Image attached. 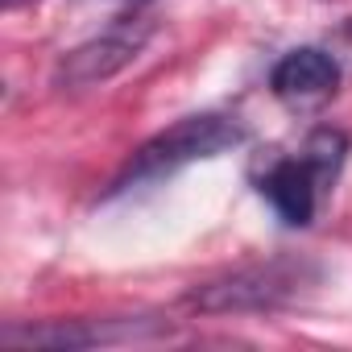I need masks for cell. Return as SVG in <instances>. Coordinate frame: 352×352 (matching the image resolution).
Segmentation results:
<instances>
[{
    "mask_svg": "<svg viewBox=\"0 0 352 352\" xmlns=\"http://www.w3.org/2000/svg\"><path fill=\"white\" fill-rule=\"evenodd\" d=\"M145 38H149L145 25H116V30L67 50L58 58V67H54V83L58 87H75V91L79 87H96V83L120 75L145 50Z\"/></svg>",
    "mask_w": 352,
    "mask_h": 352,
    "instance_id": "obj_4",
    "label": "cell"
},
{
    "mask_svg": "<svg viewBox=\"0 0 352 352\" xmlns=\"http://www.w3.org/2000/svg\"><path fill=\"white\" fill-rule=\"evenodd\" d=\"M344 153H348V137L340 129H315L302 145V157L311 162V170L319 174V183L331 187L336 183V174L344 166Z\"/></svg>",
    "mask_w": 352,
    "mask_h": 352,
    "instance_id": "obj_7",
    "label": "cell"
},
{
    "mask_svg": "<svg viewBox=\"0 0 352 352\" xmlns=\"http://www.w3.org/2000/svg\"><path fill=\"white\" fill-rule=\"evenodd\" d=\"M319 282V270L302 257H270L257 265H241L212 282H199L183 294L187 311L199 315H241V311H278L307 294Z\"/></svg>",
    "mask_w": 352,
    "mask_h": 352,
    "instance_id": "obj_1",
    "label": "cell"
},
{
    "mask_svg": "<svg viewBox=\"0 0 352 352\" xmlns=\"http://www.w3.org/2000/svg\"><path fill=\"white\" fill-rule=\"evenodd\" d=\"M162 331H166L162 319H50V323H30V327L9 323L5 331H0V344H5V348L75 352V348H96V344L153 340Z\"/></svg>",
    "mask_w": 352,
    "mask_h": 352,
    "instance_id": "obj_3",
    "label": "cell"
},
{
    "mask_svg": "<svg viewBox=\"0 0 352 352\" xmlns=\"http://www.w3.org/2000/svg\"><path fill=\"white\" fill-rule=\"evenodd\" d=\"M274 91L290 104H319L336 91L340 83V63L331 50H319V46H302V50H290L278 58L274 75H270Z\"/></svg>",
    "mask_w": 352,
    "mask_h": 352,
    "instance_id": "obj_6",
    "label": "cell"
},
{
    "mask_svg": "<svg viewBox=\"0 0 352 352\" xmlns=\"http://www.w3.org/2000/svg\"><path fill=\"white\" fill-rule=\"evenodd\" d=\"M236 145H245V124H241V120L216 116V112L187 116V120H179V124L162 129L157 137H149V141L129 157V166L116 174V183H112V195H120V191H129V187H141V183L170 179V174H179L183 166L220 157V153H228V149H236Z\"/></svg>",
    "mask_w": 352,
    "mask_h": 352,
    "instance_id": "obj_2",
    "label": "cell"
},
{
    "mask_svg": "<svg viewBox=\"0 0 352 352\" xmlns=\"http://www.w3.org/2000/svg\"><path fill=\"white\" fill-rule=\"evenodd\" d=\"M331 42H336V50H340V54H348V58H352V17L336 30V38H331Z\"/></svg>",
    "mask_w": 352,
    "mask_h": 352,
    "instance_id": "obj_8",
    "label": "cell"
},
{
    "mask_svg": "<svg viewBox=\"0 0 352 352\" xmlns=\"http://www.w3.org/2000/svg\"><path fill=\"white\" fill-rule=\"evenodd\" d=\"M319 191H327V187L319 183V174L311 170V162H307L302 153L274 162V170L261 179V195L274 204V212H278L290 228H307V224L315 220Z\"/></svg>",
    "mask_w": 352,
    "mask_h": 352,
    "instance_id": "obj_5",
    "label": "cell"
}]
</instances>
